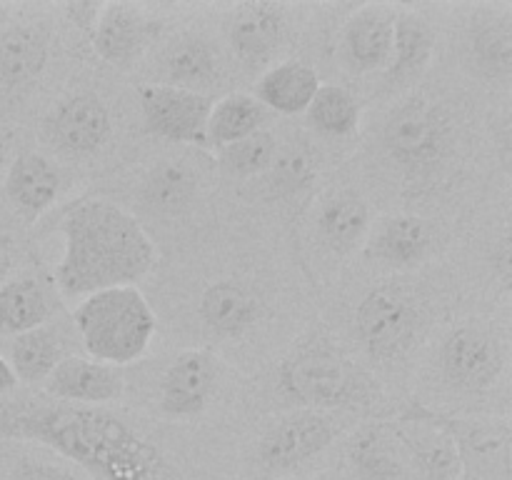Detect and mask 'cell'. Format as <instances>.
<instances>
[{"label": "cell", "instance_id": "1", "mask_svg": "<svg viewBox=\"0 0 512 480\" xmlns=\"http://www.w3.org/2000/svg\"><path fill=\"white\" fill-rule=\"evenodd\" d=\"M0 440L48 445L100 480H158L165 470L163 453L113 413L60 400L0 408Z\"/></svg>", "mask_w": 512, "mask_h": 480}, {"label": "cell", "instance_id": "2", "mask_svg": "<svg viewBox=\"0 0 512 480\" xmlns=\"http://www.w3.org/2000/svg\"><path fill=\"white\" fill-rule=\"evenodd\" d=\"M60 235L63 255L53 278L60 295L68 300L135 285L158 260L148 230L113 200H80L60 220Z\"/></svg>", "mask_w": 512, "mask_h": 480}, {"label": "cell", "instance_id": "3", "mask_svg": "<svg viewBox=\"0 0 512 480\" xmlns=\"http://www.w3.org/2000/svg\"><path fill=\"white\" fill-rule=\"evenodd\" d=\"M73 320L90 358L113 368L143 358L158 328L153 308L135 285L100 290L78 300Z\"/></svg>", "mask_w": 512, "mask_h": 480}, {"label": "cell", "instance_id": "4", "mask_svg": "<svg viewBox=\"0 0 512 480\" xmlns=\"http://www.w3.org/2000/svg\"><path fill=\"white\" fill-rule=\"evenodd\" d=\"M280 380L290 398L310 408H340L360 403L363 378L338 350L325 343L305 345L280 368Z\"/></svg>", "mask_w": 512, "mask_h": 480}, {"label": "cell", "instance_id": "5", "mask_svg": "<svg viewBox=\"0 0 512 480\" xmlns=\"http://www.w3.org/2000/svg\"><path fill=\"white\" fill-rule=\"evenodd\" d=\"M448 138L450 130L443 108L425 98H413L400 105L383 130L388 153L410 170H425L440 160Z\"/></svg>", "mask_w": 512, "mask_h": 480}, {"label": "cell", "instance_id": "6", "mask_svg": "<svg viewBox=\"0 0 512 480\" xmlns=\"http://www.w3.org/2000/svg\"><path fill=\"white\" fill-rule=\"evenodd\" d=\"M145 130L173 143H203L205 123L213 100L200 90L168 83H145L138 88Z\"/></svg>", "mask_w": 512, "mask_h": 480}, {"label": "cell", "instance_id": "7", "mask_svg": "<svg viewBox=\"0 0 512 480\" xmlns=\"http://www.w3.org/2000/svg\"><path fill=\"white\" fill-rule=\"evenodd\" d=\"M418 325L413 298L398 285H380L358 308V333L373 358H395L408 348Z\"/></svg>", "mask_w": 512, "mask_h": 480}, {"label": "cell", "instance_id": "8", "mask_svg": "<svg viewBox=\"0 0 512 480\" xmlns=\"http://www.w3.org/2000/svg\"><path fill=\"white\" fill-rule=\"evenodd\" d=\"M430 418L448 430L458 448L463 473L473 480H510V430L505 423H480V420L453 418L430 410Z\"/></svg>", "mask_w": 512, "mask_h": 480}, {"label": "cell", "instance_id": "9", "mask_svg": "<svg viewBox=\"0 0 512 480\" xmlns=\"http://www.w3.org/2000/svg\"><path fill=\"white\" fill-rule=\"evenodd\" d=\"M338 435V425L323 413H298L283 418L260 440V465L270 475L300 468L323 453Z\"/></svg>", "mask_w": 512, "mask_h": 480}, {"label": "cell", "instance_id": "10", "mask_svg": "<svg viewBox=\"0 0 512 480\" xmlns=\"http://www.w3.org/2000/svg\"><path fill=\"white\" fill-rule=\"evenodd\" d=\"M440 365L450 385L468 393H480L498 380L503 370V350L490 333L463 325L445 338Z\"/></svg>", "mask_w": 512, "mask_h": 480}, {"label": "cell", "instance_id": "11", "mask_svg": "<svg viewBox=\"0 0 512 480\" xmlns=\"http://www.w3.org/2000/svg\"><path fill=\"white\" fill-rule=\"evenodd\" d=\"M400 443L408 448L415 468L425 480H460L463 465H460L458 448L450 438L448 430L440 428L428 413V405L413 403L395 428Z\"/></svg>", "mask_w": 512, "mask_h": 480}, {"label": "cell", "instance_id": "12", "mask_svg": "<svg viewBox=\"0 0 512 480\" xmlns=\"http://www.w3.org/2000/svg\"><path fill=\"white\" fill-rule=\"evenodd\" d=\"M155 35V23L130 3H103L90 43L108 65L128 70L138 63Z\"/></svg>", "mask_w": 512, "mask_h": 480}, {"label": "cell", "instance_id": "13", "mask_svg": "<svg viewBox=\"0 0 512 480\" xmlns=\"http://www.w3.org/2000/svg\"><path fill=\"white\" fill-rule=\"evenodd\" d=\"M395 8L383 3H368L355 10L343 30V55L358 73L388 68L393 58Z\"/></svg>", "mask_w": 512, "mask_h": 480}, {"label": "cell", "instance_id": "14", "mask_svg": "<svg viewBox=\"0 0 512 480\" xmlns=\"http://www.w3.org/2000/svg\"><path fill=\"white\" fill-rule=\"evenodd\" d=\"M215 358L208 350H185L170 363L160 383V408L173 418L203 413L215 388Z\"/></svg>", "mask_w": 512, "mask_h": 480}, {"label": "cell", "instance_id": "15", "mask_svg": "<svg viewBox=\"0 0 512 480\" xmlns=\"http://www.w3.org/2000/svg\"><path fill=\"white\" fill-rule=\"evenodd\" d=\"M110 113L103 100L93 93H78L58 103L50 113V138L65 153H95L110 135Z\"/></svg>", "mask_w": 512, "mask_h": 480}, {"label": "cell", "instance_id": "16", "mask_svg": "<svg viewBox=\"0 0 512 480\" xmlns=\"http://www.w3.org/2000/svg\"><path fill=\"white\" fill-rule=\"evenodd\" d=\"M45 393L60 403H113L123 395V378L113 365L70 355L45 378Z\"/></svg>", "mask_w": 512, "mask_h": 480}, {"label": "cell", "instance_id": "17", "mask_svg": "<svg viewBox=\"0 0 512 480\" xmlns=\"http://www.w3.org/2000/svg\"><path fill=\"white\" fill-rule=\"evenodd\" d=\"M230 43L240 60L265 63L283 38V10L273 3H243L230 18Z\"/></svg>", "mask_w": 512, "mask_h": 480}, {"label": "cell", "instance_id": "18", "mask_svg": "<svg viewBox=\"0 0 512 480\" xmlns=\"http://www.w3.org/2000/svg\"><path fill=\"white\" fill-rule=\"evenodd\" d=\"M58 188V170L50 165L48 158L38 153H20L10 165L8 178H5L8 198L13 200L15 210L28 223L38 220L53 205Z\"/></svg>", "mask_w": 512, "mask_h": 480}, {"label": "cell", "instance_id": "19", "mask_svg": "<svg viewBox=\"0 0 512 480\" xmlns=\"http://www.w3.org/2000/svg\"><path fill=\"white\" fill-rule=\"evenodd\" d=\"M320 80L313 65L300 63V60H288L275 68H270L255 85V100L263 108H273L283 115L305 113L318 93Z\"/></svg>", "mask_w": 512, "mask_h": 480}, {"label": "cell", "instance_id": "20", "mask_svg": "<svg viewBox=\"0 0 512 480\" xmlns=\"http://www.w3.org/2000/svg\"><path fill=\"white\" fill-rule=\"evenodd\" d=\"M48 63V33L40 25H13L0 35V83L28 85Z\"/></svg>", "mask_w": 512, "mask_h": 480}, {"label": "cell", "instance_id": "21", "mask_svg": "<svg viewBox=\"0 0 512 480\" xmlns=\"http://www.w3.org/2000/svg\"><path fill=\"white\" fill-rule=\"evenodd\" d=\"M433 248V228L418 215H395L380 223L370 238V250L383 263L413 268Z\"/></svg>", "mask_w": 512, "mask_h": 480}, {"label": "cell", "instance_id": "22", "mask_svg": "<svg viewBox=\"0 0 512 480\" xmlns=\"http://www.w3.org/2000/svg\"><path fill=\"white\" fill-rule=\"evenodd\" d=\"M433 55V33L415 10L395 8L393 58L385 68L390 85H403L418 78Z\"/></svg>", "mask_w": 512, "mask_h": 480}, {"label": "cell", "instance_id": "23", "mask_svg": "<svg viewBox=\"0 0 512 480\" xmlns=\"http://www.w3.org/2000/svg\"><path fill=\"white\" fill-rule=\"evenodd\" d=\"M265 123V108L248 93H230L215 100L205 123V145L208 148H225L230 143L258 133Z\"/></svg>", "mask_w": 512, "mask_h": 480}, {"label": "cell", "instance_id": "24", "mask_svg": "<svg viewBox=\"0 0 512 480\" xmlns=\"http://www.w3.org/2000/svg\"><path fill=\"white\" fill-rule=\"evenodd\" d=\"M200 315L220 335H240L253 325L258 315V300L245 285L235 280L213 283L200 298Z\"/></svg>", "mask_w": 512, "mask_h": 480}, {"label": "cell", "instance_id": "25", "mask_svg": "<svg viewBox=\"0 0 512 480\" xmlns=\"http://www.w3.org/2000/svg\"><path fill=\"white\" fill-rule=\"evenodd\" d=\"M370 230V210L360 195L343 190L323 205L320 235L335 253H350L365 240Z\"/></svg>", "mask_w": 512, "mask_h": 480}, {"label": "cell", "instance_id": "26", "mask_svg": "<svg viewBox=\"0 0 512 480\" xmlns=\"http://www.w3.org/2000/svg\"><path fill=\"white\" fill-rule=\"evenodd\" d=\"M50 315L48 295L33 278L10 280L0 288V335H23L43 328Z\"/></svg>", "mask_w": 512, "mask_h": 480}, {"label": "cell", "instance_id": "27", "mask_svg": "<svg viewBox=\"0 0 512 480\" xmlns=\"http://www.w3.org/2000/svg\"><path fill=\"white\" fill-rule=\"evenodd\" d=\"M63 340L55 330L35 328L23 335H15L10 345V368L15 378L23 383H38L45 380L55 370V365L63 360Z\"/></svg>", "mask_w": 512, "mask_h": 480}, {"label": "cell", "instance_id": "28", "mask_svg": "<svg viewBox=\"0 0 512 480\" xmlns=\"http://www.w3.org/2000/svg\"><path fill=\"white\" fill-rule=\"evenodd\" d=\"M473 55L475 63L488 75L508 80L512 73V25L510 13H490L480 18L473 28Z\"/></svg>", "mask_w": 512, "mask_h": 480}, {"label": "cell", "instance_id": "29", "mask_svg": "<svg viewBox=\"0 0 512 480\" xmlns=\"http://www.w3.org/2000/svg\"><path fill=\"white\" fill-rule=\"evenodd\" d=\"M305 115L313 123V128H318L325 135H333V138L353 135L360 125L358 100L350 90L340 88V85H320Z\"/></svg>", "mask_w": 512, "mask_h": 480}, {"label": "cell", "instance_id": "30", "mask_svg": "<svg viewBox=\"0 0 512 480\" xmlns=\"http://www.w3.org/2000/svg\"><path fill=\"white\" fill-rule=\"evenodd\" d=\"M163 68L168 75V85L195 90V85L205 83L215 73V53L205 40L188 35L170 43Z\"/></svg>", "mask_w": 512, "mask_h": 480}, {"label": "cell", "instance_id": "31", "mask_svg": "<svg viewBox=\"0 0 512 480\" xmlns=\"http://www.w3.org/2000/svg\"><path fill=\"white\" fill-rule=\"evenodd\" d=\"M350 460L365 480H403V463L380 428H365L355 435Z\"/></svg>", "mask_w": 512, "mask_h": 480}, {"label": "cell", "instance_id": "32", "mask_svg": "<svg viewBox=\"0 0 512 480\" xmlns=\"http://www.w3.org/2000/svg\"><path fill=\"white\" fill-rule=\"evenodd\" d=\"M275 160V138L268 130L248 135V138L230 143L218 150V163L225 175L233 178H250L268 170Z\"/></svg>", "mask_w": 512, "mask_h": 480}, {"label": "cell", "instance_id": "33", "mask_svg": "<svg viewBox=\"0 0 512 480\" xmlns=\"http://www.w3.org/2000/svg\"><path fill=\"white\" fill-rule=\"evenodd\" d=\"M273 173H275V185L288 193L305 188L310 180L315 178V168H318V160L310 153L308 148H285L278 158L273 160Z\"/></svg>", "mask_w": 512, "mask_h": 480}, {"label": "cell", "instance_id": "34", "mask_svg": "<svg viewBox=\"0 0 512 480\" xmlns=\"http://www.w3.org/2000/svg\"><path fill=\"white\" fill-rule=\"evenodd\" d=\"M190 190H193V178L178 165H163L148 180L150 203L160 205V208H175V205L185 203Z\"/></svg>", "mask_w": 512, "mask_h": 480}, {"label": "cell", "instance_id": "35", "mask_svg": "<svg viewBox=\"0 0 512 480\" xmlns=\"http://www.w3.org/2000/svg\"><path fill=\"white\" fill-rule=\"evenodd\" d=\"M100 10H103V3H90V0L65 5V15H68L70 23H73L75 28L83 30L88 38L93 35L95 23H98V18H100Z\"/></svg>", "mask_w": 512, "mask_h": 480}, {"label": "cell", "instance_id": "36", "mask_svg": "<svg viewBox=\"0 0 512 480\" xmlns=\"http://www.w3.org/2000/svg\"><path fill=\"white\" fill-rule=\"evenodd\" d=\"M10 480H70V478L63 473V470L53 468V465L23 460V463L13 470Z\"/></svg>", "mask_w": 512, "mask_h": 480}, {"label": "cell", "instance_id": "37", "mask_svg": "<svg viewBox=\"0 0 512 480\" xmlns=\"http://www.w3.org/2000/svg\"><path fill=\"white\" fill-rule=\"evenodd\" d=\"M10 265H13V248H10V238L0 230V280L10 273Z\"/></svg>", "mask_w": 512, "mask_h": 480}, {"label": "cell", "instance_id": "38", "mask_svg": "<svg viewBox=\"0 0 512 480\" xmlns=\"http://www.w3.org/2000/svg\"><path fill=\"white\" fill-rule=\"evenodd\" d=\"M15 385H18V378H15V373H13V368H10L8 360L0 355V395L10 393Z\"/></svg>", "mask_w": 512, "mask_h": 480}, {"label": "cell", "instance_id": "39", "mask_svg": "<svg viewBox=\"0 0 512 480\" xmlns=\"http://www.w3.org/2000/svg\"><path fill=\"white\" fill-rule=\"evenodd\" d=\"M3 165H5V145L0 143V173H3Z\"/></svg>", "mask_w": 512, "mask_h": 480}]
</instances>
